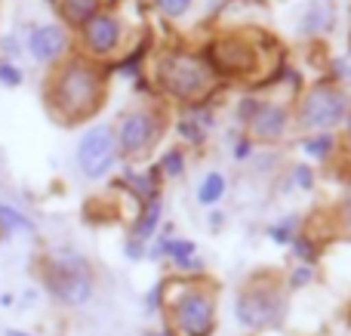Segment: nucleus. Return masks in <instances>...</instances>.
Segmentation results:
<instances>
[{"label": "nucleus", "mask_w": 351, "mask_h": 336, "mask_svg": "<svg viewBox=\"0 0 351 336\" xmlns=\"http://www.w3.org/2000/svg\"><path fill=\"white\" fill-rule=\"evenodd\" d=\"M176 318H179V331L185 336H206L213 327V302L200 290H188L176 306Z\"/></svg>", "instance_id": "obj_7"}, {"label": "nucleus", "mask_w": 351, "mask_h": 336, "mask_svg": "<svg viewBox=\"0 0 351 336\" xmlns=\"http://www.w3.org/2000/svg\"><path fill=\"white\" fill-rule=\"evenodd\" d=\"M114 152H117V142L111 127H93L86 130V136L77 145V167L84 170L86 179H99L111 170Z\"/></svg>", "instance_id": "obj_4"}, {"label": "nucleus", "mask_w": 351, "mask_h": 336, "mask_svg": "<svg viewBox=\"0 0 351 336\" xmlns=\"http://www.w3.org/2000/svg\"><path fill=\"white\" fill-rule=\"evenodd\" d=\"M99 6H102V0H59V10L65 12V19L77 25H86L90 19H96Z\"/></svg>", "instance_id": "obj_12"}, {"label": "nucleus", "mask_w": 351, "mask_h": 336, "mask_svg": "<svg viewBox=\"0 0 351 336\" xmlns=\"http://www.w3.org/2000/svg\"><path fill=\"white\" fill-rule=\"evenodd\" d=\"M280 315V296L274 287H253L237 300V318L247 327H265L278 321Z\"/></svg>", "instance_id": "obj_6"}, {"label": "nucleus", "mask_w": 351, "mask_h": 336, "mask_svg": "<svg viewBox=\"0 0 351 336\" xmlns=\"http://www.w3.org/2000/svg\"><path fill=\"white\" fill-rule=\"evenodd\" d=\"M250 127H253V133L259 136V139H278L287 130V111L278 108V105H259V108L253 111Z\"/></svg>", "instance_id": "obj_11"}, {"label": "nucleus", "mask_w": 351, "mask_h": 336, "mask_svg": "<svg viewBox=\"0 0 351 336\" xmlns=\"http://www.w3.org/2000/svg\"><path fill=\"white\" fill-rule=\"evenodd\" d=\"M6 336H28V333H22V331H10Z\"/></svg>", "instance_id": "obj_22"}, {"label": "nucleus", "mask_w": 351, "mask_h": 336, "mask_svg": "<svg viewBox=\"0 0 351 336\" xmlns=\"http://www.w3.org/2000/svg\"><path fill=\"white\" fill-rule=\"evenodd\" d=\"M0 228H6V232H31V222L12 207L0 204Z\"/></svg>", "instance_id": "obj_14"}, {"label": "nucleus", "mask_w": 351, "mask_h": 336, "mask_svg": "<svg viewBox=\"0 0 351 336\" xmlns=\"http://www.w3.org/2000/svg\"><path fill=\"white\" fill-rule=\"evenodd\" d=\"M160 80L173 96L185 99V102H197L213 86V71L197 56H173L160 65Z\"/></svg>", "instance_id": "obj_1"}, {"label": "nucleus", "mask_w": 351, "mask_h": 336, "mask_svg": "<svg viewBox=\"0 0 351 336\" xmlns=\"http://www.w3.org/2000/svg\"><path fill=\"white\" fill-rule=\"evenodd\" d=\"M84 37H86L93 53H111V49L117 47V40H121V25H117V19H111V16H96L86 22Z\"/></svg>", "instance_id": "obj_9"}, {"label": "nucleus", "mask_w": 351, "mask_h": 336, "mask_svg": "<svg viewBox=\"0 0 351 336\" xmlns=\"http://www.w3.org/2000/svg\"><path fill=\"white\" fill-rule=\"evenodd\" d=\"M330 148V139L324 136V139H315V142H305V152H311V154H324Z\"/></svg>", "instance_id": "obj_19"}, {"label": "nucleus", "mask_w": 351, "mask_h": 336, "mask_svg": "<svg viewBox=\"0 0 351 336\" xmlns=\"http://www.w3.org/2000/svg\"><path fill=\"white\" fill-rule=\"evenodd\" d=\"M346 96L333 86H317L308 93L302 105V123L305 127H336V123L346 117Z\"/></svg>", "instance_id": "obj_5"}, {"label": "nucleus", "mask_w": 351, "mask_h": 336, "mask_svg": "<svg viewBox=\"0 0 351 336\" xmlns=\"http://www.w3.org/2000/svg\"><path fill=\"white\" fill-rule=\"evenodd\" d=\"M158 219H160V204H158V201H152V204H148V213L142 216V222L136 226L139 238H148V235L154 232V226H158Z\"/></svg>", "instance_id": "obj_15"}, {"label": "nucleus", "mask_w": 351, "mask_h": 336, "mask_svg": "<svg viewBox=\"0 0 351 336\" xmlns=\"http://www.w3.org/2000/svg\"><path fill=\"white\" fill-rule=\"evenodd\" d=\"M222 195H225V179H222V173H210V176L200 182V189H197V197H200V204H204V207L216 204Z\"/></svg>", "instance_id": "obj_13"}, {"label": "nucleus", "mask_w": 351, "mask_h": 336, "mask_svg": "<svg viewBox=\"0 0 351 336\" xmlns=\"http://www.w3.org/2000/svg\"><path fill=\"white\" fill-rule=\"evenodd\" d=\"M167 250H170L179 263H185V259L194 253V244H179V241H173V244H167Z\"/></svg>", "instance_id": "obj_18"}, {"label": "nucleus", "mask_w": 351, "mask_h": 336, "mask_svg": "<svg viewBox=\"0 0 351 336\" xmlns=\"http://www.w3.org/2000/svg\"><path fill=\"white\" fill-rule=\"evenodd\" d=\"M179 154H170V158H167V170H170V173H179Z\"/></svg>", "instance_id": "obj_20"}, {"label": "nucleus", "mask_w": 351, "mask_h": 336, "mask_svg": "<svg viewBox=\"0 0 351 336\" xmlns=\"http://www.w3.org/2000/svg\"><path fill=\"white\" fill-rule=\"evenodd\" d=\"M0 80L10 86H16L19 80H22V74H19V68H12L10 62H0Z\"/></svg>", "instance_id": "obj_17"}, {"label": "nucleus", "mask_w": 351, "mask_h": 336, "mask_svg": "<svg viewBox=\"0 0 351 336\" xmlns=\"http://www.w3.org/2000/svg\"><path fill=\"white\" fill-rule=\"evenodd\" d=\"M154 139H158V121H154V115H148V111H136V115H130L127 121H123V127H121V148L127 154L145 152Z\"/></svg>", "instance_id": "obj_8"}, {"label": "nucleus", "mask_w": 351, "mask_h": 336, "mask_svg": "<svg viewBox=\"0 0 351 336\" xmlns=\"http://www.w3.org/2000/svg\"><path fill=\"white\" fill-rule=\"evenodd\" d=\"M99 102V74L86 65H71L59 77V105L71 115H86Z\"/></svg>", "instance_id": "obj_3"}, {"label": "nucleus", "mask_w": 351, "mask_h": 336, "mask_svg": "<svg viewBox=\"0 0 351 336\" xmlns=\"http://www.w3.org/2000/svg\"><path fill=\"white\" fill-rule=\"evenodd\" d=\"M28 47L37 62H53L65 49V31L56 28V25H40V28L31 31Z\"/></svg>", "instance_id": "obj_10"}, {"label": "nucleus", "mask_w": 351, "mask_h": 336, "mask_svg": "<svg viewBox=\"0 0 351 336\" xmlns=\"http://www.w3.org/2000/svg\"><path fill=\"white\" fill-rule=\"evenodd\" d=\"M158 6L167 12V16H182V12H188L191 0H158Z\"/></svg>", "instance_id": "obj_16"}, {"label": "nucleus", "mask_w": 351, "mask_h": 336, "mask_svg": "<svg viewBox=\"0 0 351 336\" xmlns=\"http://www.w3.org/2000/svg\"><path fill=\"white\" fill-rule=\"evenodd\" d=\"M47 284L56 300H62L65 306H84L93 293L90 269L74 253H62L59 259H53V265L47 269Z\"/></svg>", "instance_id": "obj_2"}, {"label": "nucleus", "mask_w": 351, "mask_h": 336, "mask_svg": "<svg viewBox=\"0 0 351 336\" xmlns=\"http://www.w3.org/2000/svg\"><path fill=\"white\" fill-rule=\"evenodd\" d=\"M308 278H311V272L299 269V272H296V278H293V284H305V281H308Z\"/></svg>", "instance_id": "obj_21"}]
</instances>
